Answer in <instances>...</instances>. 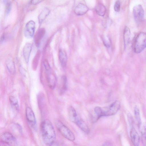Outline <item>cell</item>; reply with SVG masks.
Wrapping results in <instances>:
<instances>
[{
	"instance_id": "cell-1",
	"label": "cell",
	"mask_w": 146,
	"mask_h": 146,
	"mask_svg": "<svg viewBox=\"0 0 146 146\" xmlns=\"http://www.w3.org/2000/svg\"><path fill=\"white\" fill-rule=\"evenodd\" d=\"M42 136L44 143L46 145H52L55 142L56 133L51 121L48 119L42 121L41 125Z\"/></svg>"
},
{
	"instance_id": "cell-2",
	"label": "cell",
	"mask_w": 146,
	"mask_h": 146,
	"mask_svg": "<svg viewBox=\"0 0 146 146\" xmlns=\"http://www.w3.org/2000/svg\"><path fill=\"white\" fill-rule=\"evenodd\" d=\"M55 124L58 131L64 137L71 141H74L75 140L74 134L61 121L56 120L55 121Z\"/></svg>"
},
{
	"instance_id": "cell-3",
	"label": "cell",
	"mask_w": 146,
	"mask_h": 146,
	"mask_svg": "<svg viewBox=\"0 0 146 146\" xmlns=\"http://www.w3.org/2000/svg\"><path fill=\"white\" fill-rule=\"evenodd\" d=\"M146 47V33L141 32L137 36L134 42V50L135 52L138 54Z\"/></svg>"
},
{
	"instance_id": "cell-4",
	"label": "cell",
	"mask_w": 146,
	"mask_h": 146,
	"mask_svg": "<svg viewBox=\"0 0 146 146\" xmlns=\"http://www.w3.org/2000/svg\"><path fill=\"white\" fill-rule=\"evenodd\" d=\"M120 107V103L118 100H115L110 106L101 108V116H108L115 115Z\"/></svg>"
},
{
	"instance_id": "cell-5",
	"label": "cell",
	"mask_w": 146,
	"mask_h": 146,
	"mask_svg": "<svg viewBox=\"0 0 146 146\" xmlns=\"http://www.w3.org/2000/svg\"><path fill=\"white\" fill-rule=\"evenodd\" d=\"M1 142L5 145L14 146L17 143L15 137L11 133L8 132L3 133L1 136Z\"/></svg>"
},
{
	"instance_id": "cell-6",
	"label": "cell",
	"mask_w": 146,
	"mask_h": 146,
	"mask_svg": "<svg viewBox=\"0 0 146 146\" xmlns=\"http://www.w3.org/2000/svg\"><path fill=\"white\" fill-rule=\"evenodd\" d=\"M35 30V23L31 20L26 24L24 31L25 36L28 38H32L34 35Z\"/></svg>"
},
{
	"instance_id": "cell-7",
	"label": "cell",
	"mask_w": 146,
	"mask_h": 146,
	"mask_svg": "<svg viewBox=\"0 0 146 146\" xmlns=\"http://www.w3.org/2000/svg\"><path fill=\"white\" fill-rule=\"evenodd\" d=\"M26 116L27 120L31 127L35 128L36 125V118L33 111L29 107H27L25 110Z\"/></svg>"
},
{
	"instance_id": "cell-8",
	"label": "cell",
	"mask_w": 146,
	"mask_h": 146,
	"mask_svg": "<svg viewBox=\"0 0 146 146\" xmlns=\"http://www.w3.org/2000/svg\"><path fill=\"white\" fill-rule=\"evenodd\" d=\"M133 13L134 18L137 22L141 21L144 15V11L142 6L140 5L135 6L133 8Z\"/></svg>"
},
{
	"instance_id": "cell-9",
	"label": "cell",
	"mask_w": 146,
	"mask_h": 146,
	"mask_svg": "<svg viewBox=\"0 0 146 146\" xmlns=\"http://www.w3.org/2000/svg\"><path fill=\"white\" fill-rule=\"evenodd\" d=\"M47 80L49 87L52 89H53L55 87L56 79L55 76L52 73V70L46 72Z\"/></svg>"
},
{
	"instance_id": "cell-10",
	"label": "cell",
	"mask_w": 146,
	"mask_h": 146,
	"mask_svg": "<svg viewBox=\"0 0 146 146\" xmlns=\"http://www.w3.org/2000/svg\"><path fill=\"white\" fill-rule=\"evenodd\" d=\"M130 135L132 142L135 146L139 145L140 142V137L137 131L134 127H131Z\"/></svg>"
},
{
	"instance_id": "cell-11",
	"label": "cell",
	"mask_w": 146,
	"mask_h": 146,
	"mask_svg": "<svg viewBox=\"0 0 146 146\" xmlns=\"http://www.w3.org/2000/svg\"><path fill=\"white\" fill-rule=\"evenodd\" d=\"M45 34V30L44 28L39 29L36 34L34 38V40L36 46L39 47L41 41Z\"/></svg>"
},
{
	"instance_id": "cell-12",
	"label": "cell",
	"mask_w": 146,
	"mask_h": 146,
	"mask_svg": "<svg viewBox=\"0 0 146 146\" xmlns=\"http://www.w3.org/2000/svg\"><path fill=\"white\" fill-rule=\"evenodd\" d=\"M89 8L85 5L79 3L74 10L75 13L78 15H82L86 14L88 11Z\"/></svg>"
},
{
	"instance_id": "cell-13",
	"label": "cell",
	"mask_w": 146,
	"mask_h": 146,
	"mask_svg": "<svg viewBox=\"0 0 146 146\" xmlns=\"http://www.w3.org/2000/svg\"><path fill=\"white\" fill-rule=\"evenodd\" d=\"M32 45L29 43H27L24 46L23 50V54L26 62H29L30 55L32 50Z\"/></svg>"
},
{
	"instance_id": "cell-14",
	"label": "cell",
	"mask_w": 146,
	"mask_h": 146,
	"mask_svg": "<svg viewBox=\"0 0 146 146\" xmlns=\"http://www.w3.org/2000/svg\"><path fill=\"white\" fill-rule=\"evenodd\" d=\"M123 37L124 46L125 47L130 43L131 38L130 30L127 26L125 27L124 29Z\"/></svg>"
},
{
	"instance_id": "cell-15",
	"label": "cell",
	"mask_w": 146,
	"mask_h": 146,
	"mask_svg": "<svg viewBox=\"0 0 146 146\" xmlns=\"http://www.w3.org/2000/svg\"><path fill=\"white\" fill-rule=\"evenodd\" d=\"M59 58L60 64L63 67L66 65L67 58L65 51L62 49H60L59 51Z\"/></svg>"
},
{
	"instance_id": "cell-16",
	"label": "cell",
	"mask_w": 146,
	"mask_h": 146,
	"mask_svg": "<svg viewBox=\"0 0 146 146\" xmlns=\"http://www.w3.org/2000/svg\"><path fill=\"white\" fill-rule=\"evenodd\" d=\"M68 111L70 120L75 123L79 119L75 109L73 107L70 106L69 107Z\"/></svg>"
},
{
	"instance_id": "cell-17",
	"label": "cell",
	"mask_w": 146,
	"mask_h": 146,
	"mask_svg": "<svg viewBox=\"0 0 146 146\" xmlns=\"http://www.w3.org/2000/svg\"><path fill=\"white\" fill-rule=\"evenodd\" d=\"M75 123L85 133L88 134L90 132L89 127L86 123L81 119H78Z\"/></svg>"
},
{
	"instance_id": "cell-18",
	"label": "cell",
	"mask_w": 146,
	"mask_h": 146,
	"mask_svg": "<svg viewBox=\"0 0 146 146\" xmlns=\"http://www.w3.org/2000/svg\"><path fill=\"white\" fill-rule=\"evenodd\" d=\"M7 67L9 72L12 74H14L15 71L14 62L11 57L8 58L6 62Z\"/></svg>"
},
{
	"instance_id": "cell-19",
	"label": "cell",
	"mask_w": 146,
	"mask_h": 146,
	"mask_svg": "<svg viewBox=\"0 0 146 146\" xmlns=\"http://www.w3.org/2000/svg\"><path fill=\"white\" fill-rule=\"evenodd\" d=\"M9 100L12 109L16 111H19V106L17 99L14 96H11L9 97Z\"/></svg>"
},
{
	"instance_id": "cell-20",
	"label": "cell",
	"mask_w": 146,
	"mask_h": 146,
	"mask_svg": "<svg viewBox=\"0 0 146 146\" xmlns=\"http://www.w3.org/2000/svg\"><path fill=\"white\" fill-rule=\"evenodd\" d=\"M95 9L97 14L100 16H104L106 12V7L101 3L98 4L95 7Z\"/></svg>"
},
{
	"instance_id": "cell-21",
	"label": "cell",
	"mask_w": 146,
	"mask_h": 146,
	"mask_svg": "<svg viewBox=\"0 0 146 146\" xmlns=\"http://www.w3.org/2000/svg\"><path fill=\"white\" fill-rule=\"evenodd\" d=\"M50 11L46 8L44 9L38 16V20L40 24L41 23L48 15Z\"/></svg>"
},
{
	"instance_id": "cell-22",
	"label": "cell",
	"mask_w": 146,
	"mask_h": 146,
	"mask_svg": "<svg viewBox=\"0 0 146 146\" xmlns=\"http://www.w3.org/2000/svg\"><path fill=\"white\" fill-rule=\"evenodd\" d=\"M134 113L135 118L137 122L138 126L140 128L141 126V121L139 109L137 106H135L134 109Z\"/></svg>"
},
{
	"instance_id": "cell-23",
	"label": "cell",
	"mask_w": 146,
	"mask_h": 146,
	"mask_svg": "<svg viewBox=\"0 0 146 146\" xmlns=\"http://www.w3.org/2000/svg\"><path fill=\"white\" fill-rule=\"evenodd\" d=\"M141 138L142 144L146 146V125H144L141 130Z\"/></svg>"
},
{
	"instance_id": "cell-24",
	"label": "cell",
	"mask_w": 146,
	"mask_h": 146,
	"mask_svg": "<svg viewBox=\"0 0 146 146\" xmlns=\"http://www.w3.org/2000/svg\"><path fill=\"white\" fill-rule=\"evenodd\" d=\"M62 86L60 91L61 94L64 93L66 90L67 88V79L66 77L65 76H63L62 77Z\"/></svg>"
},
{
	"instance_id": "cell-25",
	"label": "cell",
	"mask_w": 146,
	"mask_h": 146,
	"mask_svg": "<svg viewBox=\"0 0 146 146\" xmlns=\"http://www.w3.org/2000/svg\"><path fill=\"white\" fill-rule=\"evenodd\" d=\"M43 64L46 71L51 70L50 66L47 60H44V61Z\"/></svg>"
},
{
	"instance_id": "cell-26",
	"label": "cell",
	"mask_w": 146,
	"mask_h": 146,
	"mask_svg": "<svg viewBox=\"0 0 146 146\" xmlns=\"http://www.w3.org/2000/svg\"><path fill=\"white\" fill-rule=\"evenodd\" d=\"M127 117L130 125L131 127H134V121L133 117L131 114H128Z\"/></svg>"
},
{
	"instance_id": "cell-27",
	"label": "cell",
	"mask_w": 146,
	"mask_h": 146,
	"mask_svg": "<svg viewBox=\"0 0 146 146\" xmlns=\"http://www.w3.org/2000/svg\"><path fill=\"white\" fill-rule=\"evenodd\" d=\"M120 1L119 0H117L115 3L114 6V9L115 11L118 12L120 11Z\"/></svg>"
},
{
	"instance_id": "cell-28",
	"label": "cell",
	"mask_w": 146,
	"mask_h": 146,
	"mask_svg": "<svg viewBox=\"0 0 146 146\" xmlns=\"http://www.w3.org/2000/svg\"><path fill=\"white\" fill-rule=\"evenodd\" d=\"M44 0H31L30 3L31 4L33 5L37 4Z\"/></svg>"
},
{
	"instance_id": "cell-29",
	"label": "cell",
	"mask_w": 146,
	"mask_h": 146,
	"mask_svg": "<svg viewBox=\"0 0 146 146\" xmlns=\"http://www.w3.org/2000/svg\"><path fill=\"white\" fill-rule=\"evenodd\" d=\"M111 145V143L109 141H107L104 142L103 144V146H110Z\"/></svg>"
}]
</instances>
